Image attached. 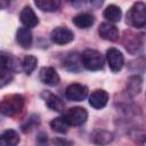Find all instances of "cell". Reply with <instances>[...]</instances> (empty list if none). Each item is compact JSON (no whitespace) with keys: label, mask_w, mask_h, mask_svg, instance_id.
I'll return each instance as SVG.
<instances>
[{"label":"cell","mask_w":146,"mask_h":146,"mask_svg":"<svg viewBox=\"0 0 146 146\" xmlns=\"http://www.w3.org/2000/svg\"><path fill=\"white\" fill-rule=\"evenodd\" d=\"M24 107V98L22 95H7L2 98L0 111L6 116H14L18 114Z\"/></svg>","instance_id":"obj_1"},{"label":"cell","mask_w":146,"mask_h":146,"mask_svg":"<svg viewBox=\"0 0 146 146\" xmlns=\"http://www.w3.org/2000/svg\"><path fill=\"white\" fill-rule=\"evenodd\" d=\"M127 23L132 26L140 29L146 24V5L144 2H135L127 14Z\"/></svg>","instance_id":"obj_2"},{"label":"cell","mask_w":146,"mask_h":146,"mask_svg":"<svg viewBox=\"0 0 146 146\" xmlns=\"http://www.w3.org/2000/svg\"><path fill=\"white\" fill-rule=\"evenodd\" d=\"M104 57L103 55L95 49H86L81 54V63L82 66L89 71H98L104 66Z\"/></svg>","instance_id":"obj_3"},{"label":"cell","mask_w":146,"mask_h":146,"mask_svg":"<svg viewBox=\"0 0 146 146\" xmlns=\"http://www.w3.org/2000/svg\"><path fill=\"white\" fill-rule=\"evenodd\" d=\"M63 117L65 119V121L67 122L68 125H81L83 124L87 119H88V112L86 108L80 107V106H75L70 108L64 115Z\"/></svg>","instance_id":"obj_4"},{"label":"cell","mask_w":146,"mask_h":146,"mask_svg":"<svg viewBox=\"0 0 146 146\" xmlns=\"http://www.w3.org/2000/svg\"><path fill=\"white\" fill-rule=\"evenodd\" d=\"M65 96L72 102H82L88 96V88L81 83H72L65 90Z\"/></svg>","instance_id":"obj_5"},{"label":"cell","mask_w":146,"mask_h":146,"mask_svg":"<svg viewBox=\"0 0 146 146\" xmlns=\"http://www.w3.org/2000/svg\"><path fill=\"white\" fill-rule=\"evenodd\" d=\"M50 39L56 44H66L74 39V33L65 26H58L51 31Z\"/></svg>","instance_id":"obj_6"},{"label":"cell","mask_w":146,"mask_h":146,"mask_svg":"<svg viewBox=\"0 0 146 146\" xmlns=\"http://www.w3.org/2000/svg\"><path fill=\"white\" fill-rule=\"evenodd\" d=\"M106 60L110 66V68L113 72H119L123 67L124 64V57L122 52L116 48H110L106 51Z\"/></svg>","instance_id":"obj_7"},{"label":"cell","mask_w":146,"mask_h":146,"mask_svg":"<svg viewBox=\"0 0 146 146\" xmlns=\"http://www.w3.org/2000/svg\"><path fill=\"white\" fill-rule=\"evenodd\" d=\"M39 78H40L42 83H44L47 86H50V87L57 86L59 83V80H60L57 71L54 67H50V66L42 67L40 70V73H39Z\"/></svg>","instance_id":"obj_8"},{"label":"cell","mask_w":146,"mask_h":146,"mask_svg":"<svg viewBox=\"0 0 146 146\" xmlns=\"http://www.w3.org/2000/svg\"><path fill=\"white\" fill-rule=\"evenodd\" d=\"M98 33L102 39L107 40V41H116L120 36L117 27L108 22H104L99 25L98 27Z\"/></svg>","instance_id":"obj_9"},{"label":"cell","mask_w":146,"mask_h":146,"mask_svg":"<svg viewBox=\"0 0 146 146\" xmlns=\"http://www.w3.org/2000/svg\"><path fill=\"white\" fill-rule=\"evenodd\" d=\"M19 19H21L22 24L27 29L35 27L39 24V18H38L36 14L34 13V10L32 9V7H30V6H25L22 9V11L19 14Z\"/></svg>","instance_id":"obj_10"},{"label":"cell","mask_w":146,"mask_h":146,"mask_svg":"<svg viewBox=\"0 0 146 146\" xmlns=\"http://www.w3.org/2000/svg\"><path fill=\"white\" fill-rule=\"evenodd\" d=\"M108 102V94L103 89H97L89 96V104L96 110L104 108Z\"/></svg>","instance_id":"obj_11"},{"label":"cell","mask_w":146,"mask_h":146,"mask_svg":"<svg viewBox=\"0 0 146 146\" xmlns=\"http://www.w3.org/2000/svg\"><path fill=\"white\" fill-rule=\"evenodd\" d=\"M123 44H124L125 49L131 54H136L141 48V41H140L139 35H137L135 33H131V32H125L124 33Z\"/></svg>","instance_id":"obj_12"},{"label":"cell","mask_w":146,"mask_h":146,"mask_svg":"<svg viewBox=\"0 0 146 146\" xmlns=\"http://www.w3.org/2000/svg\"><path fill=\"white\" fill-rule=\"evenodd\" d=\"M90 139L94 144H96L98 146H104V145L110 144L113 140V135H112V132H110L107 130L98 129V130H95L90 135Z\"/></svg>","instance_id":"obj_13"},{"label":"cell","mask_w":146,"mask_h":146,"mask_svg":"<svg viewBox=\"0 0 146 146\" xmlns=\"http://www.w3.org/2000/svg\"><path fill=\"white\" fill-rule=\"evenodd\" d=\"M16 41L17 43L24 48V49H29L32 46V41H33V36H32V32L30 29L27 27H21L17 30L16 33Z\"/></svg>","instance_id":"obj_14"},{"label":"cell","mask_w":146,"mask_h":146,"mask_svg":"<svg viewBox=\"0 0 146 146\" xmlns=\"http://www.w3.org/2000/svg\"><path fill=\"white\" fill-rule=\"evenodd\" d=\"M19 135L14 129L5 130L0 136L1 146H17L19 143Z\"/></svg>","instance_id":"obj_15"},{"label":"cell","mask_w":146,"mask_h":146,"mask_svg":"<svg viewBox=\"0 0 146 146\" xmlns=\"http://www.w3.org/2000/svg\"><path fill=\"white\" fill-rule=\"evenodd\" d=\"M18 64H19V60H17L14 56L5 52L1 54V71H7L13 73L19 68Z\"/></svg>","instance_id":"obj_16"},{"label":"cell","mask_w":146,"mask_h":146,"mask_svg":"<svg viewBox=\"0 0 146 146\" xmlns=\"http://www.w3.org/2000/svg\"><path fill=\"white\" fill-rule=\"evenodd\" d=\"M73 23L79 29H88L95 23V17L89 13H81L73 17Z\"/></svg>","instance_id":"obj_17"},{"label":"cell","mask_w":146,"mask_h":146,"mask_svg":"<svg viewBox=\"0 0 146 146\" xmlns=\"http://www.w3.org/2000/svg\"><path fill=\"white\" fill-rule=\"evenodd\" d=\"M121 16H122V11H121L120 7H117L116 5H110L104 10V17L108 21V23L120 22Z\"/></svg>","instance_id":"obj_18"},{"label":"cell","mask_w":146,"mask_h":146,"mask_svg":"<svg viewBox=\"0 0 146 146\" xmlns=\"http://www.w3.org/2000/svg\"><path fill=\"white\" fill-rule=\"evenodd\" d=\"M44 102H46L47 106L50 110H52V111H56V112H63L64 111V103H63V100L58 96H56L54 94H49V92L46 94Z\"/></svg>","instance_id":"obj_19"},{"label":"cell","mask_w":146,"mask_h":146,"mask_svg":"<svg viewBox=\"0 0 146 146\" xmlns=\"http://www.w3.org/2000/svg\"><path fill=\"white\" fill-rule=\"evenodd\" d=\"M141 87H143V79L140 75H132L129 78L127 89H128V92L130 96L138 95L141 90Z\"/></svg>","instance_id":"obj_20"},{"label":"cell","mask_w":146,"mask_h":146,"mask_svg":"<svg viewBox=\"0 0 146 146\" xmlns=\"http://www.w3.org/2000/svg\"><path fill=\"white\" fill-rule=\"evenodd\" d=\"M34 3L39 9L47 13L56 11L60 7V1L58 0H35Z\"/></svg>","instance_id":"obj_21"},{"label":"cell","mask_w":146,"mask_h":146,"mask_svg":"<svg viewBox=\"0 0 146 146\" xmlns=\"http://www.w3.org/2000/svg\"><path fill=\"white\" fill-rule=\"evenodd\" d=\"M81 56H79L78 54H70L65 60H64V66L68 70V71H73V72H78L80 70L81 66Z\"/></svg>","instance_id":"obj_22"},{"label":"cell","mask_w":146,"mask_h":146,"mask_svg":"<svg viewBox=\"0 0 146 146\" xmlns=\"http://www.w3.org/2000/svg\"><path fill=\"white\" fill-rule=\"evenodd\" d=\"M38 65V59L35 56H32V55H27L23 58L22 63H21V66H22V70L26 73V74H31L35 67Z\"/></svg>","instance_id":"obj_23"},{"label":"cell","mask_w":146,"mask_h":146,"mask_svg":"<svg viewBox=\"0 0 146 146\" xmlns=\"http://www.w3.org/2000/svg\"><path fill=\"white\" fill-rule=\"evenodd\" d=\"M50 127L52 130L59 132V133H65L67 130H68V124L67 122L65 121V119L63 116H58V117H55L51 122H50Z\"/></svg>","instance_id":"obj_24"},{"label":"cell","mask_w":146,"mask_h":146,"mask_svg":"<svg viewBox=\"0 0 146 146\" xmlns=\"http://www.w3.org/2000/svg\"><path fill=\"white\" fill-rule=\"evenodd\" d=\"M36 145L38 146H48V138L47 135L43 132H40L36 137Z\"/></svg>","instance_id":"obj_25"},{"label":"cell","mask_w":146,"mask_h":146,"mask_svg":"<svg viewBox=\"0 0 146 146\" xmlns=\"http://www.w3.org/2000/svg\"><path fill=\"white\" fill-rule=\"evenodd\" d=\"M55 143H56L57 146H63V145H64V146H70V145H71L70 141H66V140H64V139H56Z\"/></svg>","instance_id":"obj_26"},{"label":"cell","mask_w":146,"mask_h":146,"mask_svg":"<svg viewBox=\"0 0 146 146\" xmlns=\"http://www.w3.org/2000/svg\"><path fill=\"white\" fill-rule=\"evenodd\" d=\"M141 146H146V137L143 138V140H141Z\"/></svg>","instance_id":"obj_27"}]
</instances>
